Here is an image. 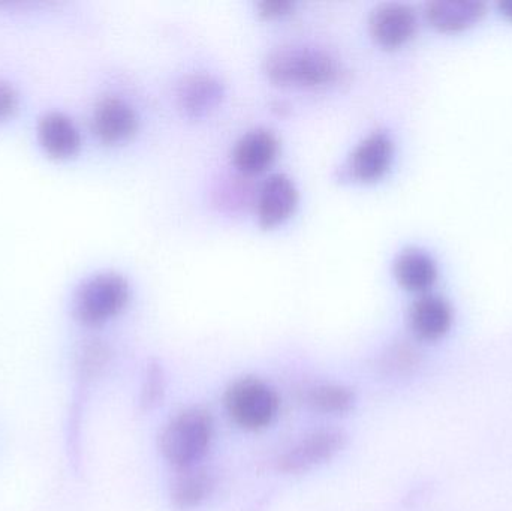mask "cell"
Returning <instances> with one entry per match:
<instances>
[{
	"instance_id": "1",
	"label": "cell",
	"mask_w": 512,
	"mask_h": 511,
	"mask_svg": "<svg viewBox=\"0 0 512 511\" xmlns=\"http://www.w3.org/2000/svg\"><path fill=\"white\" fill-rule=\"evenodd\" d=\"M215 437L212 413L200 405L183 408L174 414L158 435L162 459L176 471L198 467L206 458Z\"/></svg>"
},
{
	"instance_id": "2",
	"label": "cell",
	"mask_w": 512,
	"mask_h": 511,
	"mask_svg": "<svg viewBox=\"0 0 512 511\" xmlns=\"http://www.w3.org/2000/svg\"><path fill=\"white\" fill-rule=\"evenodd\" d=\"M264 71L280 86L319 87L339 78V63L325 51L307 47L274 48L264 60Z\"/></svg>"
},
{
	"instance_id": "3",
	"label": "cell",
	"mask_w": 512,
	"mask_h": 511,
	"mask_svg": "<svg viewBox=\"0 0 512 511\" xmlns=\"http://www.w3.org/2000/svg\"><path fill=\"white\" fill-rule=\"evenodd\" d=\"M224 407L231 422L246 432L270 428L279 416L280 396L277 390L254 375L237 378L224 393Z\"/></svg>"
},
{
	"instance_id": "4",
	"label": "cell",
	"mask_w": 512,
	"mask_h": 511,
	"mask_svg": "<svg viewBox=\"0 0 512 511\" xmlns=\"http://www.w3.org/2000/svg\"><path fill=\"white\" fill-rule=\"evenodd\" d=\"M129 296L131 290L125 276L117 272L96 273L75 291V320L87 327L102 326L125 309Z\"/></svg>"
},
{
	"instance_id": "5",
	"label": "cell",
	"mask_w": 512,
	"mask_h": 511,
	"mask_svg": "<svg viewBox=\"0 0 512 511\" xmlns=\"http://www.w3.org/2000/svg\"><path fill=\"white\" fill-rule=\"evenodd\" d=\"M348 443L349 435L343 429H315L279 453L273 462L274 470L285 476L310 473L337 458Z\"/></svg>"
},
{
	"instance_id": "6",
	"label": "cell",
	"mask_w": 512,
	"mask_h": 511,
	"mask_svg": "<svg viewBox=\"0 0 512 511\" xmlns=\"http://www.w3.org/2000/svg\"><path fill=\"white\" fill-rule=\"evenodd\" d=\"M393 152L390 135L382 131L372 132L349 156L345 167L346 174L361 182L379 179L390 167Z\"/></svg>"
},
{
	"instance_id": "7",
	"label": "cell",
	"mask_w": 512,
	"mask_h": 511,
	"mask_svg": "<svg viewBox=\"0 0 512 511\" xmlns=\"http://www.w3.org/2000/svg\"><path fill=\"white\" fill-rule=\"evenodd\" d=\"M137 126L138 117L134 108L117 96H104L93 108L92 129L104 143L128 140L137 131Z\"/></svg>"
},
{
	"instance_id": "8",
	"label": "cell",
	"mask_w": 512,
	"mask_h": 511,
	"mask_svg": "<svg viewBox=\"0 0 512 511\" xmlns=\"http://www.w3.org/2000/svg\"><path fill=\"white\" fill-rule=\"evenodd\" d=\"M418 21L414 9L403 3H384L373 9L370 15V33L384 47L394 48L408 42L417 30Z\"/></svg>"
},
{
	"instance_id": "9",
	"label": "cell",
	"mask_w": 512,
	"mask_h": 511,
	"mask_svg": "<svg viewBox=\"0 0 512 511\" xmlns=\"http://www.w3.org/2000/svg\"><path fill=\"white\" fill-rule=\"evenodd\" d=\"M298 203V191L295 183L286 174H271L259 189V224L265 228L276 227L294 213Z\"/></svg>"
},
{
	"instance_id": "10",
	"label": "cell",
	"mask_w": 512,
	"mask_h": 511,
	"mask_svg": "<svg viewBox=\"0 0 512 511\" xmlns=\"http://www.w3.org/2000/svg\"><path fill=\"white\" fill-rule=\"evenodd\" d=\"M38 140L53 158L66 159L80 152L83 137L71 117L60 111H48L38 122Z\"/></svg>"
},
{
	"instance_id": "11",
	"label": "cell",
	"mask_w": 512,
	"mask_h": 511,
	"mask_svg": "<svg viewBox=\"0 0 512 511\" xmlns=\"http://www.w3.org/2000/svg\"><path fill=\"white\" fill-rule=\"evenodd\" d=\"M216 491V477L206 468L177 471L168 489L171 506L179 511L200 509Z\"/></svg>"
},
{
	"instance_id": "12",
	"label": "cell",
	"mask_w": 512,
	"mask_h": 511,
	"mask_svg": "<svg viewBox=\"0 0 512 511\" xmlns=\"http://www.w3.org/2000/svg\"><path fill=\"white\" fill-rule=\"evenodd\" d=\"M409 324L418 338L423 341H436L450 330L453 324V309L442 297L424 294L411 306Z\"/></svg>"
},
{
	"instance_id": "13",
	"label": "cell",
	"mask_w": 512,
	"mask_h": 511,
	"mask_svg": "<svg viewBox=\"0 0 512 511\" xmlns=\"http://www.w3.org/2000/svg\"><path fill=\"white\" fill-rule=\"evenodd\" d=\"M279 152V140L268 129L246 132L233 150V162L242 173L258 174L270 167Z\"/></svg>"
},
{
	"instance_id": "14",
	"label": "cell",
	"mask_w": 512,
	"mask_h": 511,
	"mask_svg": "<svg viewBox=\"0 0 512 511\" xmlns=\"http://www.w3.org/2000/svg\"><path fill=\"white\" fill-rule=\"evenodd\" d=\"M224 86L210 74H191L177 89V101L188 116L201 117L221 102Z\"/></svg>"
},
{
	"instance_id": "15",
	"label": "cell",
	"mask_w": 512,
	"mask_h": 511,
	"mask_svg": "<svg viewBox=\"0 0 512 511\" xmlns=\"http://www.w3.org/2000/svg\"><path fill=\"white\" fill-rule=\"evenodd\" d=\"M484 11L486 5L477 0H438L427 3L426 17L436 29L454 32L477 23Z\"/></svg>"
},
{
	"instance_id": "16",
	"label": "cell",
	"mask_w": 512,
	"mask_h": 511,
	"mask_svg": "<svg viewBox=\"0 0 512 511\" xmlns=\"http://www.w3.org/2000/svg\"><path fill=\"white\" fill-rule=\"evenodd\" d=\"M394 275L402 287L409 291H424L435 284L438 267L421 249H406L394 263Z\"/></svg>"
},
{
	"instance_id": "17",
	"label": "cell",
	"mask_w": 512,
	"mask_h": 511,
	"mask_svg": "<svg viewBox=\"0 0 512 511\" xmlns=\"http://www.w3.org/2000/svg\"><path fill=\"white\" fill-rule=\"evenodd\" d=\"M304 404L316 413L345 416L357 405V393L345 384H316L304 392Z\"/></svg>"
},
{
	"instance_id": "18",
	"label": "cell",
	"mask_w": 512,
	"mask_h": 511,
	"mask_svg": "<svg viewBox=\"0 0 512 511\" xmlns=\"http://www.w3.org/2000/svg\"><path fill=\"white\" fill-rule=\"evenodd\" d=\"M168 389V375L159 360H150L143 372L138 407L143 413H150L164 404Z\"/></svg>"
},
{
	"instance_id": "19",
	"label": "cell",
	"mask_w": 512,
	"mask_h": 511,
	"mask_svg": "<svg viewBox=\"0 0 512 511\" xmlns=\"http://www.w3.org/2000/svg\"><path fill=\"white\" fill-rule=\"evenodd\" d=\"M108 357H110V353H108L107 345L102 344L101 341H92L89 345H86L84 348L83 359H84V368L89 372H98L107 365Z\"/></svg>"
},
{
	"instance_id": "20",
	"label": "cell",
	"mask_w": 512,
	"mask_h": 511,
	"mask_svg": "<svg viewBox=\"0 0 512 511\" xmlns=\"http://www.w3.org/2000/svg\"><path fill=\"white\" fill-rule=\"evenodd\" d=\"M20 96L17 90L8 81L0 80V122L8 119L17 111Z\"/></svg>"
},
{
	"instance_id": "21",
	"label": "cell",
	"mask_w": 512,
	"mask_h": 511,
	"mask_svg": "<svg viewBox=\"0 0 512 511\" xmlns=\"http://www.w3.org/2000/svg\"><path fill=\"white\" fill-rule=\"evenodd\" d=\"M256 8H258V14L262 18L273 20V18L289 14L291 9L294 8V3L289 2V0H262L256 5Z\"/></svg>"
},
{
	"instance_id": "22",
	"label": "cell",
	"mask_w": 512,
	"mask_h": 511,
	"mask_svg": "<svg viewBox=\"0 0 512 511\" xmlns=\"http://www.w3.org/2000/svg\"><path fill=\"white\" fill-rule=\"evenodd\" d=\"M414 365V356L408 350H394L393 353L388 354L384 366L390 371L402 372L408 369L409 366Z\"/></svg>"
},
{
	"instance_id": "23",
	"label": "cell",
	"mask_w": 512,
	"mask_h": 511,
	"mask_svg": "<svg viewBox=\"0 0 512 511\" xmlns=\"http://www.w3.org/2000/svg\"><path fill=\"white\" fill-rule=\"evenodd\" d=\"M499 8H501V11L504 12V15H507V17L512 20V0L499 3Z\"/></svg>"
}]
</instances>
